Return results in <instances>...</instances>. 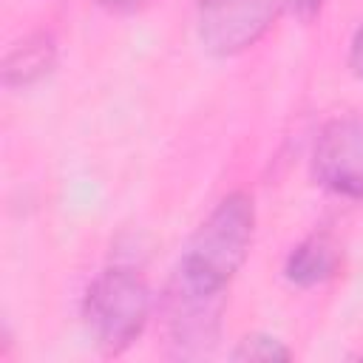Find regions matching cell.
<instances>
[{
    "instance_id": "obj_1",
    "label": "cell",
    "mask_w": 363,
    "mask_h": 363,
    "mask_svg": "<svg viewBox=\"0 0 363 363\" xmlns=\"http://www.w3.org/2000/svg\"><path fill=\"white\" fill-rule=\"evenodd\" d=\"M252 230H255L252 199L241 190L230 193L199 224L179 267L216 286H227L250 252Z\"/></svg>"
},
{
    "instance_id": "obj_2",
    "label": "cell",
    "mask_w": 363,
    "mask_h": 363,
    "mask_svg": "<svg viewBox=\"0 0 363 363\" xmlns=\"http://www.w3.org/2000/svg\"><path fill=\"white\" fill-rule=\"evenodd\" d=\"M82 315L102 354L125 352L145 329L150 315V289L128 267H111L94 278L85 292Z\"/></svg>"
},
{
    "instance_id": "obj_3",
    "label": "cell",
    "mask_w": 363,
    "mask_h": 363,
    "mask_svg": "<svg viewBox=\"0 0 363 363\" xmlns=\"http://www.w3.org/2000/svg\"><path fill=\"white\" fill-rule=\"evenodd\" d=\"M227 286H216L182 267H176L164 298L162 318L167 346L176 357H204L216 349L221 332V315L227 306Z\"/></svg>"
},
{
    "instance_id": "obj_4",
    "label": "cell",
    "mask_w": 363,
    "mask_h": 363,
    "mask_svg": "<svg viewBox=\"0 0 363 363\" xmlns=\"http://www.w3.org/2000/svg\"><path fill=\"white\" fill-rule=\"evenodd\" d=\"M284 6L286 0H199V40L210 54H241L272 28Z\"/></svg>"
},
{
    "instance_id": "obj_5",
    "label": "cell",
    "mask_w": 363,
    "mask_h": 363,
    "mask_svg": "<svg viewBox=\"0 0 363 363\" xmlns=\"http://www.w3.org/2000/svg\"><path fill=\"white\" fill-rule=\"evenodd\" d=\"M315 179L349 199H363V116H337L323 125L312 150Z\"/></svg>"
},
{
    "instance_id": "obj_6",
    "label": "cell",
    "mask_w": 363,
    "mask_h": 363,
    "mask_svg": "<svg viewBox=\"0 0 363 363\" xmlns=\"http://www.w3.org/2000/svg\"><path fill=\"white\" fill-rule=\"evenodd\" d=\"M340 261H343L340 244L329 233H312L289 252L284 272L298 286H315L329 281L337 272Z\"/></svg>"
},
{
    "instance_id": "obj_7",
    "label": "cell",
    "mask_w": 363,
    "mask_h": 363,
    "mask_svg": "<svg viewBox=\"0 0 363 363\" xmlns=\"http://www.w3.org/2000/svg\"><path fill=\"white\" fill-rule=\"evenodd\" d=\"M54 60H57L54 37L45 31H34L9 48L6 60H3V82L9 88L31 85L51 71Z\"/></svg>"
},
{
    "instance_id": "obj_8",
    "label": "cell",
    "mask_w": 363,
    "mask_h": 363,
    "mask_svg": "<svg viewBox=\"0 0 363 363\" xmlns=\"http://www.w3.org/2000/svg\"><path fill=\"white\" fill-rule=\"evenodd\" d=\"M292 352L272 335H247L233 349V360H289Z\"/></svg>"
},
{
    "instance_id": "obj_9",
    "label": "cell",
    "mask_w": 363,
    "mask_h": 363,
    "mask_svg": "<svg viewBox=\"0 0 363 363\" xmlns=\"http://www.w3.org/2000/svg\"><path fill=\"white\" fill-rule=\"evenodd\" d=\"M349 68L354 77L363 79V23L357 26L354 37H352V45H349Z\"/></svg>"
},
{
    "instance_id": "obj_10",
    "label": "cell",
    "mask_w": 363,
    "mask_h": 363,
    "mask_svg": "<svg viewBox=\"0 0 363 363\" xmlns=\"http://www.w3.org/2000/svg\"><path fill=\"white\" fill-rule=\"evenodd\" d=\"M102 9H108V11H136V9H142V6H147L150 0H96Z\"/></svg>"
},
{
    "instance_id": "obj_11",
    "label": "cell",
    "mask_w": 363,
    "mask_h": 363,
    "mask_svg": "<svg viewBox=\"0 0 363 363\" xmlns=\"http://www.w3.org/2000/svg\"><path fill=\"white\" fill-rule=\"evenodd\" d=\"M323 3H326V0H295V6H298V11H301L303 20H312V17L323 9Z\"/></svg>"
}]
</instances>
